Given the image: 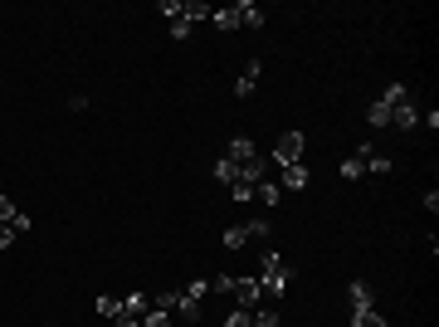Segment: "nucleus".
<instances>
[{
    "instance_id": "18",
    "label": "nucleus",
    "mask_w": 439,
    "mask_h": 327,
    "mask_svg": "<svg viewBox=\"0 0 439 327\" xmlns=\"http://www.w3.org/2000/svg\"><path fill=\"white\" fill-rule=\"evenodd\" d=\"M244 229H249V239H269V229H273V225H269V215H254Z\"/></svg>"
},
{
    "instance_id": "2",
    "label": "nucleus",
    "mask_w": 439,
    "mask_h": 327,
    "mask_svg": "<svg viewBox=\"0 0 439 327\" xmlns=\"http://www.w3.org/2000/svg\"><path fill=\"white\" fill-rule=\"evenodd\" d=\"M229 298H234V308H259V279H234V288H229Z\"/></svg>"
},
{
    "instance_id": "3",
    "label": "nucleus",
    "mask_w": 439,
    "mask_h": 327,
    "mask_svg": "<svg viewBox=\"0 0 439 327\" xmlns=\"http://www.w3.org/2000/svg\"><path fill=\"white\" fill-rule=\"evenodd\" d=\"M254 156H259V147H254L249 137H234V142H229V152H224V161H234V166H249Z\"/></svg>"
},
{
    "instance_id": "13",
    "label": "nucleus",
    "mask_w": 439,
    "mask_h": 327,
    "mask_svg": "<svg viewBox=\"0 0 439 327\" xmlns=\"http://www.w3.org/2000/svg\"><path fill=\"white\" fill-rule=\"evenodd\" d=\"M366 122H371V127H391V108H386V103L376 98V103L366 108Z\"/></svg>"
},
{
    "instance_id": "15",
    "label": "nucleus",
    "mask_w": 439,
    "mask_h": 327,
    "mask_svg": "<svg viewBox=\"0 0 439 327\" xmlns=\"http://www.w3.org/2000/svg\"><path fill=\"white\" fill-rule=\"evenodd\" d=\"M244 244H249V229L244 225H229L224 229V249H244Z\"/></svg>"
},
{
    "instance_id": "1",
    "label": "nucleus",
    "mask_w": 439,
    "mask_h": 327,
    "mask_svg": "<svg viewBox=\"0 0 439 327\" xmlns=\"http://www.w3.org/2000/svg\"><path fill=\"white\" fill-rule=\"evenodd\" d=\"M293 161H303V132H283L273 142V166H293Z\"/></svg>"
},
{
    "instance_id": "20",
    "label": "nucleus",
    "mask_w": 439,
    "mask_h": 327,
    "mask_svg": "<svg viewBox=\"0 0 439 327\" xmlns=\"http://www.w3.org/2000/svg\"><path fill=\"white\" fill-rule=\"evenodd\" d=\"M98 313H103V318H117V313H122V298L103 293V298H98Z\"/></svg>"
},
{
    "instance_id": "10",
    "label": "nucleus",
    "mask_w": 439,
    "mask_h": 327,
    "mask_svg": "<svg viewBox=\"0 0 439 327\" xmlns=\"http://www.w3.org/2000/svg\"><path fill=\"white\" fill-rule=\"evenodd\" d=\"M210 20H215V29H224V34H229V29H239V10H234V5H224V10H215Z\"/></svg>"
},
{
    "instance_id": "26",
    "label": "nucleus",
    "mask_w": 439,
    "mask_h": 327,
    "mask_svg": "<svg viewBox=\"0 0 439 327\" xmlns=\"http://www.w3.org/2000/svg\"><path fill=\"white\" fill-rule=\"evenodd\" d=\"M112 323H117V327H142V318H132V313H117Z\"/></svg>"
},
{
    "instance_id": "14",
    "label": "nucleus",
    "mask_w": 439,
    "mask_h": 327,
    "mask_svg": "<svg viewBox=\"0 0 439 327\" xmlns=\"http://www.w3.org/2000/svg\"><path fill=\"white\" fill-rule=\"evenodd\" d=\"M342 176H346V181H361V176H366V161H361V156L351 152V156L342 161Z\"/></svg>"
},
{
    "instance_id": "11",
    "label": "nucleus",
    "mask_w": 439,
    "mask_h": 327,
    "mask_svg": "<svg viewBox=\"0 0 439 327\" xmlns=\"http://www.w3.org/2000/svg\"><path fill=\"white\" fill-rule=\"evenodd\" d=\"M249 327H278V308L259 303V308H254V318H249Z\"/></svg>"
},
{
    "instance_id": "6",
    "label": "nucleus",
    "mask_w": 439,
    "mask_h": 327,
    "mask_svg": "<svg viewBox=\"0 0 439 327\" xmlns=\"http://www.w3.org/2000/svg\"><path fill=\"white\" fill-rule=\"evenodd\" d=\"M415 122H420V108H415V103H410V98H405V103H396V108H391V127H415Z\"/></svg>"
},
{
    "instance_id": "16",
    "label": "nucleus",
    "mask_w": 439,
    "mask_h": 327,
    "mask_svg": "<svg viewBox=\"0 0 439 327\" xmlns=\"http://www.w3.org/2000/svg\"><path fill=\"white\" fill-rule=\"evenodd\" d=\"M351 327H386V318L376 308H361V313H351Z\"/></svg>"
},
{
    "instance_id": "8",
    "label": "nucleus",
    "mask_w": 439,
    "mask_h": 327,
    "mask_svg": "<svg viewBox=\"0 0 439 327\" xmlns=\"http://www.w3.org/2000/svg\"><path fill=\"white\" fill-rule=\"evenodd\" d=\"M234 10H239V25H249V29H259V25H264V10H259L254 0H244V5H234Z\"/></svg>"
},
{
    "instance_id": "22",
    "label": "nucleus",
    "mask_w": 439,
    "mask_h": 327,
    "mask_svg": "<svg viewBox=\"0 0 439 327\" xmlns=\"http://www.w3.org/2000/svg\"><path fill=\"white\" fill-rule=\"evenodd\" d=\"M181 5H186V0H161L156 10H161V15H171V25H176V20H181Z\"/></svg>"
},
{
    "instance_id": "7",
    "label": "nucleus",
    "mask_w": 439,
    "mask_h": 327,
    "mask_svg": "<svg viewBox=\"0 0 439 327\" xmlns=\"http://www.w3.org/2000/svg\"><path fill=\"white\" fill-rule=\"evenodd\" d=\"M283 269H288V259H283L278 249H264V254H259V274H254V279H264V274H283Z\"/></svg>"
},
{
    "instance_id": "23",
    "label": "nucleus",
    "mask_w": 439,
    "mask_h": 327,
    "mask_svg": "<svg viewBox=\"0 0 439 327\" xmlns=\"http://www.w3.org/2000/svg\"><path fill=\"white\" fill-rule=\"evenodd\" d=\"M15 215H20V211H15V201H10V196H0V225H10Z\"/></svg>"
},
{
    "instance_id": "19",
    "label": "nucleus",
    "mask_w": 439,
    "mask_h": 327,
    "mask_svg": "<svg viewBox=\"0 0 439 327\" xmlns=\"http://www.w3.org/2000/svg\"><path fill=\"white\" fill-rule=\"evenodd\" d=\"M234 176H239V166H234V161H224V156H219V161H215V181H219V186H229V181H234Z\"/></svg>"
},
{
    "instance_id": "24",
    "label": "nucleus",
    "mask_w": 439,
    "mask_h": 327,
    "mask_svg": "<svg viewBox=\"0 0 439 327\" xmlns=\"http://www.w3.org/2000/svg\"><path fill=\"white\" fill-rule=\"evenodd\" d=\"M229 191H234V201H254V186H244V181H229Z\"/></svg>"
},
{
    "instance_id": "12",
    "label": "nucleus",
    "mask_w": 439,
    "mask_h": 327,
    "mask_svg": "<svg viewBox=\"0 0 439 327\" xmlns=\"http://www.w3.org/2000/svg\"><path fill=\"white\" fill-rule=\"evenodd\" d=\"M351 313H361V308H371V283H351Z\"/></svg>"
},
{
    "instance_id": "25",
    "label": "nucleus",
    "mask_w": 439,
    "mask_h": 327,
    "mask_svg": "<svg viewBox=\"0 0 439 327\" xmlns=\"http://www.w3.org/2000/svg\"><path fill=\"white\" fill-rule=\"evenodd\" d=\"M15 239H20V229H15V225H0V249H10Z\"/></svg>"
},
{
    "instance_id": "17",
    "label": "nucleus",
    "mask_w": 439,
    "mask_h": 327,
    "mask_svg": "<svg viewBox=\"0 0 439 327\" xmlns=\"http://www.w3.org/2000/svg\"><path fill=\"white\" fill-rule=\"evenodd\" d=\"M142 327H176V313H161V308H147Z\"/></svg>"
},
{
    "instance_id": "9",
    "label": "nucleus",
    "mask_w": 439,
    "mask_h": 327,
    "mask_svg": "<svg viewBox=\"0 0 439 327\" xmlns=\"http://www.w3.org/2000/svg\"><path fill=\"white\" fill-rule=\"evenodd\" d=\"M254 201H264V206H278V201H283V186H278V181H264V186H254Z\"/></svg>"
},
{
    "instance_id": "5",
    "label": "nucleus",
    "mask_w": 439,
    "mask_h": 327,
    "mask_svg": "<svg viewBox=\"0 0 439 327\" xmlns=\"http://www.w3.org/2000/svg\"><path fill=\"white\" fill-rule=\"evenodd\" d=\"M259 74H264V59H249V69L239 74V84H234V98H249L254 93V84H259Z\"/></svg>"
},
{
    "instance_id": "4",
    "label": "nucleus",
    "mask_w": 439,
    "mask_h": 327,
    "mask_svg": "<svg viewBox=\"0 0 439 327\" xmlns=\"http://www.w3.org/2000/svg\"><path fill=\"white\" fill-rule=\"evenodd\" d=\"M278 186H283V191H303V186H308V166H303V161L278 166Z\"/></svg>"
},
{
    "instance_id": "21",
    "label": "nucleus",
    "mask_w": 439,
    "mask_h": 327,
    "mask_svg": "<svg viewBox=\"0 0 439 327\" xmlns=\"http://www.w3.org/2000/svg\"><path fill=\"white\" fill-rule=\"evenodd\" d=\"M249 318H254L249 308H229V318H224V327H249Z\"/></svg>"
}]
</instances>
